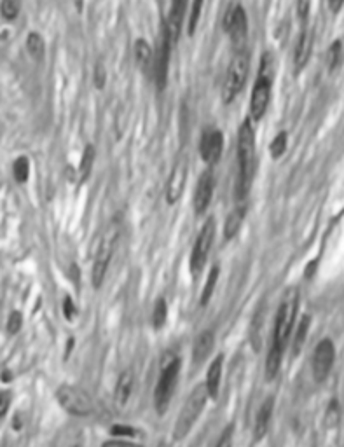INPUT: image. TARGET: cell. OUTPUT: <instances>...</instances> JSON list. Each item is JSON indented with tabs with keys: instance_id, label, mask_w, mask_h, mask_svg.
I'll return each mask as SVG.
<instances>
[{
	"instance_id": "cell-20",
	"label": "cell",
	"mask_w": 344,
	"mask_h": 447,
	"mask_svg": "<svg viewBox=\"0 0 344 447\" xmlns=\"http://www.w3.org/2000/svg\"><path fill=\"white\" fill-rule=\"evenodd\" d=\"M283 351H285V348L271 341L269 353H267V358H266V377L269 381L274 379L278 376V372H280L281 360H283Z\"/></svg>"
},
{
	"instance_id": "cell-18",
	"label": "cell",
	"mask_w": 344,
	"mask_h": 447,
	"mask_svg": "<svg viewBox=\"0 0 344 447\" xmlns=\"http://www.w3.org/2000/svg\"><path fill=\"white\" fill-rule=\"evenodd\" d=\"M222 367H224V356L218 355L213 362L208 367V374H206V392L210 398H215L218 395V390H220V381H222Z\"/></svg>"
},
{
	"instance_id": "cell-4",
	"label": "cell",
	"mask_w": 344,
	"mask_h": 447,
	"mask_svg": "<svg viewBox=\"0 0 344 447\" xmlns=\"http://www.w3.org/2000/svg\"><path fill=\"white\" fill-rule=\"evenodd\" d=\"M297 306H299V294H297V290H292L278 307L273 330V343L287 348V343L292 337L294 325H295Z\"/></svg>"
},
{
	"instance_id": "cell-12",
	"label": "cell",
	"mask_w": 344,
	"mask_h": 447,
	"mask_svg": "<svg viewBox=\"0 0 344 447\" xmlns=\"http://www.w3.org/2000/svg\"><path fill=\"white\" fill-rule=\"evenodd\" d=\"M171 42L168 32L163 28V35H161L159 41V48H157V52L154 54V68H152V74H154V79L157 82L159 88H164L168 79V68H170V52H171Z\"/></svg>"
},
{
	"instance_id": "cell-24",
	"label": "cell",
	"mask_w": 344,
	"mask_h": 447,
	"mask_svg": "<svg viewBox=\"0 0 344 447\" xmlns=\"http://www.w3.org/2000/svg\"><path fill=\"white\" fill-rule=\"evenodd\" d=\"M309 323H311V318L307 316V314H304V316L300 318V322L297 323V329H295V332H294V339H292L294 355H297V353L302 349L304 343H306L307 332H309Z\"/></svg>"
},
{
	"instance_id": "cell-44",
	"label": "cell",
	"mask_w": 344,
	"mask_h": 447,
	"mask_svg": "<svg viewBox=\"0 0 344 447\" xmlns=\"http://www.w3.org/2000/svg\"><path fill=\"white\" fill-rule=\"evenodd\" d=\"M74 447H77V446H74Z\"/></svg>"
},
{
	"instance_id": "cell-11",
	"label": "cell",
	"mask_w": 344,
	"mask_h": 447,
	"mask_svg": "<svg viewBox=\"0 0 344 447\" xmlns=\"http://www.w3.org/2000/svg\"><path fill=\"white\" fill-rule=\"evenodd\" d=\"M224 150V135L220 130L215 128H208L203 133L199 142V154L204 163L213 166L215 163H218V159L222 155Z\"/></svg>"
},
{
	"instance_id": "cell-21",
	"label": "cell",
	"mask_w": 344,
	"mask_h": 447,
	"mask_svg": "<svg viewBox=\"0 0 344 447\" xmlns=\"http://www.w3.org/2000/svg\"><path fill=\"white\" fill-rule=\"evenodd\" d=\"M245 213H246L245 204H238V206L229 213L226 224H224V236H226V240H233V238L238 234L241 224H243Z\"/></svg>"
},
{
	"instance_id": "cell-16",
	"label": "cell",
	"mask_w": 344,
	"mask_h": 447,
	"mask_svg": "<svg viewBox=\"0 0 344 447\" xmlns=\"http://www.w3.org/2000/svg\"><path fill=\"white\" fill-rule=\"evenodd\" d=\"M311 48H313V30L307 26V23H304V28L295 46V54H294V63H295L297 70H302L306 67L311 56Z\"/></svg>"
},
{
	"instance_id": "cell-41",
	"label": "cell",
	"mask_w": 344,
	"mask_h": 447,
	"mask_svg": "<svg viewBox=\"0 0 344 447\" xmlns=\"http://www.w3.org/2000/svg\"><path fill=\"white\" fill-rule=\"evenodd\" d=\"M95 82H97L98 88H101L103 82H105V72H103V68H101L100 65H98L97 70H95Z\"/></svg>"
},
{
	"instance_id": "cell-5",
	"label": "cell",
	"mask_w": 344,
	"mask_h": 447,
	"mask_svg": "<svg viewBox=\"0 0 344 447\" xmlns=\"http://www.w3.org/2000/svg\"><path fill=\"white\" fill-rule=\"evenodd\" d=\"M56 400L72 416H89L97 410L95 398L86 390L72 385H61L56 392Z\"/></svg>"
},
{
	"instance_id": "cell-37",
	"label": "cell",
	"mask_w": 344,
	"mask_h": 447,
	"mask_svg": "<svg viewBox=\"0 0 344 447\" xmlns=\"http://www.w3.org/2000/svg\"><path fill=\"white\" fill-rule=\"evenodd\" d=\"M101 447H144V446L130 442V440H126V439H114V440H107Z\"/></svg>"
},
{
	"instance_id": "cell-27",
	"label": "cell",
	"mask_w": 344,
	"mask_h": 447,
	"mask_svg": "<svg viewBox=\"0 0 344 447\" xmlns=\"http://www.w3.org/2000/svg\"><path fill=\"white\" fill-rule=\"evenodd\" d=\"M218 267H211V271L208 273V278H206V283H204V289L203 292H201V306H206L208 302H210L211 296H213L215 292V287H217V281H218Z\"/></svg>"
},
{
	"instance_id": "cell-39",
	"label": "cell",
	"mask_w": 344,
	"mask_h": 447,
	"mask_svg": "<svg viewBox=\"0 0 344 447\" xmlns=\"http://www.w3.org/2000/svg\"><path fill=\"white\" fill-rule=\"evenodd\" d=\"M11 405V395L9 393H0V418H4L5 412Z\"/></svg>"
},
{
	"instance_id": "cell-29",
	"label": "cell",
	"mask_w": 344,
	"mask_h": 447,
	"mask_svg": "<svg viewBox=\"0 0 344 447\" xmlns=\"http://www.w3.org/2000/svg\"><path fill=\"white\" fill-rule=\"evenodd\" d=\"M12 175H14L16 182L18 184H25L30 177V163L26 157H18L12 164Z\"/></svg>"
},
{
	"instance_id": "cell-23",
	"label": "cell",
	"mask_w": 344,
	"mask_h": 447,
	"mask_svg": "<svg viewBox=\"0 0 344 447\" xmlns=\"http://www.w3.org/2000/svg\"><path fill=\"white\" fill-rule=\"evenodd\" d=\"M131 390H133V374L130 370H124L119 376L117 385H115V402L124 405L128 402V398H130Z\"/></svg>"
},
{
	"instance_id": "cell-22",
	"label": "cell",
	"mask_w": 344,
	"mask_h": 447,
	"mask_svg": "<svg viewBox=\"0 0 344 447\" xmlns=\"http://www.w3.org/2000/svg\"><path fill=\"white\" fill-rule=\"evenodd\" d=\"M135 59H137L138 67L144 72L152 70L154 68V52L148 48V44L144 39H138L135 44Z\"/></svg>"
},
{
	"instance_id": "cell-26",
	"label": "cell",
	"mask_w": 344,
	"mask_h": 447,
	"mask_svg": "<svg viewBox=\"0 0 344 447\" xmlns=\"http://www.w3.org/2000/svg\"><path fill=\"white\" fill-rule=\"evenodd\" d=\"M93 164H95V147L93 145H88L82 152L81 163H79V178L82 182L91 175L93 171Z\"/></svg>"
},
{
	"instance_id": "cell-17",
	"label": "cell",
	"mask_w": 344,
	"mask_h": 447,
	"mask_svg": "<svg viewBox=\"0 0 344 447\" xmlns=\"http://www.w3.org/2000/svg\"><path fill=\"white\" fill-rule=\"evenodd\" d=\"M273 410H274L273 398H266L260 403L255 416V423H253V437H255V440H262L266 437L267 430H269L271 418H273Z\"/></svg>"
},
{
	"instance_id": "cell-19",
	"label": "cell",
	"mask_w": 344,
	"mask_h": 447,
	"mask_svg": "<svg viewBox=\"0 0 344 447\" xmlns=\"http://www.w3.org/2000/svg\"><path fill=\"white\" fill-rule=\"evenodd\" d=\"M213 344H215L213 332H210V330L201 332L199 336L196 337V341H194V348H193L194 362L199 363V362H203L204 358H208V355H210L211 349H213Z\"/></svg>"
},
{
	"instance_id": "cell-40",
	"label": "cell",
	"mask_w": 344,
	"mask_h": 447,
	"mask_svg": "<svg viewBox=\"0 0 344 447\" xmlns=\"http://www.w3.org/2000/svg\"><path fill=\"white\" fill-rule=\"evenodd\" d=\"M327 418H330V425H336L337 423V418H339V410H337V403L332 402L329 407V414H327Z\"/></svg>"
},
{
	"instance_id": "cell-10",
	"label": "cell",
	"mask_w": 344,
	"mask_h": 447,
	"mask_svg": "<svg viewBox=\"0 0 344 447\" xmlns=\"http://www.w3.org/2000/svg\"><path fill=\"white\" fill-rule=\"evenodd\" d=\"M336 358V348L330 339H322L313 353V376L316 381L327 379Z\"/></svg>"
},
{
	"instance_id": "cell-33",
	"label": "cell",
	"mask_w": 344,
	"mask_h": 447,
	"mask_svg": "<svg viewBox=\"0 0 344 447\" xmlns=\"http://www.w3.org/2000/svg\"><path fill=\"white\" fill-rule=\"evenodd\" d=\"M0 14H2L4 19H7V21L16 19L19 14L18 2H16V0H2V4H0Z\"/></svg>"
},
{
	"instance_id": "cell-7",
	"label": "cell",
	"mask_w": 344,
	"mask_h": 447,
	"mask_svg": "<svg viewBox=\"0 0 344 447\" xmlns=\"http://www.w3.org/2000/svg\"><path fill=\"white\" fill-rule=\"evenodd\" d=\"M246 77H248V56L245 51H236L234 58L229 63L226 79H224L222 97L226 103L233 101L240 95L245 82H246Z\"/></svg>"
},
{
	"instance_id": "cell-6",
	"label": "cell",
	"mask_w": 344,
	"mask_h": 447,
	"mask_svg": "<svg viewBox=\"0 0 344 447\" xmlns=\"http://www.w3.org/2000/svg\"><path fill=\"white\" fill-rule=\"evenodd\" d=\"M178 374H180V360L178 358H171L161 370L154 390V405L159 414L166 412L168 405H170L178 383Z\"/></svg>"
},
{
	"instance_id": "cell-28",
	"label": "cell",
	"mask_w": 344,
	"mask_h": 447,
	"mask_svg": "<svg viewBox=\"0 0 344 447\" xmlns=\"http://www.w3.org/2000/svg\"><path fill=\"white\" fill-rule=\"evenodd\" d=\"M168 318V304L164 299H157L154 306V311H152V325L154 329H163L164 323H166Z\"/></svg>"
},
{
	"instance_id": "cell-2",
	"label": "cell",
	"mask_w": 344,
	"mask_h": 447,
	"mask_svg": "<svg viewBox=\"0 0 344 447\" xmlns=\"http://www.w3.org/2000/svg\"><path fill=\"white\" fill-rule=\"evenodd\" d=\"M208 398H210V397H208L204 383L203 385H197L196 388L191 392V395L187 397V400H185L184 405H182L177 421H175L173 439L177 440V442L184 440L185 437H187V433L193 430V426L196 425L197 418L201 416L204 405H206Z\"/></svg>"
},
{
	"instance_id": "cell-30",
	"label": "cell",
	"mask_w": 344,
	"mask_h": 447,
	"mask_svg": "<svg viewBox=\"0 0 344 447\" xmlns=\"http://www.w3.org/2000/svg\"><path fill=\"white\" fill-rule=\"evenodd\" d=\"M201 11H203V0H193V4H191V14L189 19H187V34L194 35L197 28V23H199L201 18Z\"/></svg>"
},
{
	"instance_id": "cell-25",
	"label": "cell",
	"mask_w": 344,
	"mask_h": 447,
	"mask_svg": "<svg viewBox=\"0 0 344 447\" xmlns=\"http://www.w3.org/2000/svg\"><path fill=\"white\" fill-rule=\"evenodd\" d=\"M26 49H28L30 56H34L35 59H42V58H44L46 44H44V39H42V35L37 34V32H32V34H28V37H26Z\"/></svg>"
},
{
	"instance_id": "cell-43",
	"label": "cell",
	"mask_w": 344,
	"mask_h": 447,
	"mask_svg": "<svg viewBox=\"0 0 344 447\" xmlns=\"http://www.w3.org/2000/svg\"><path fill=\"white\" fill-rule=\"evenodd\" d=\"M74 2H75V7L81 11V9H82V2H84V0H74Z\"/></svg>"
},
{
	"instance_id": "cell-14",
	"label": "cell",
	"mask_w": 344,
	"mask_h": 447,
	"mask_svg": "<svg viewBox=\"0 0 344 447\" xmlns=\"http://www.w3.org/2000/svg\"><path fill=\"white\" fill-rule=\"evenodd\" d=\"M185 180H187V163H185V159H178L166 184V201L170 204H175L182 198L185 189Z\"/></svg>"
},
{
	"instance_id": "cell-38",
	"label": "cell",
	"mask_w": 344,
	"mask_h": 447,
	"mask_svg": "<svg viewBox=\"0 0 344 447\" xmlns=\"http://www.w3.org/2000/svg\"><path fill=\"white\" fill-rule=\"evenodd\" d=\"M63 314L67 320H72L75 314V306H74V300L70 297H65L63 299Z\"/></svg>"
},
{
	"instance_id": "cell-36",
	"label": "cell",
	"mask_w": 344,
	"mask_h": 447,
	"mask_svg": "<svg viewBox=\"0 0 344 447\" xmlns=\"http://www.w3.org/2000/svg\"><path fill=\"white\" fill-rule=\"evenodd\" d=\"M233 435H234V428L233 425H229L222 432V435H220V439H218L215 447H233Z\"/></svg>"
},
{
	"instance_id": "cell-35",
	"label": "cell",
	"mask_w": 344,
	"mask_h": 447,
	"mask_svg": "<svg viewBox=\"0 0 344 447\" xmlns=\"http://www.w3.org/2000/svg\"><path fill=\"white\" fill-rule=\"evenodd\" d=\"M23 325V316L21 313L14 311V313L9 314V320H7V332L9 334H16Z\"/></svg>"
},
{
	"instance_id": "cell-42",
	"label": "cell",
	"mask_w": 344,
	"mask_h": 447,
	"mask_svg": "<svg viewBox=\"0 0 344 447\" xmlns=\"http://www.w3.org/2000/svg\"><path fill=\"white\" fill-rule=\"evenodd\" d=\"M343 5H344V0H329V7H330V11H332L334 14L339 12L341 9H343Z\"/></svg>"
},
{
	"instance_id": "cell-8",
	"label": "cell",
	"mask_w": 344,
	"mask_h": 447,
	"mask_svg": "<svg viewBox=\"0 0 344 447\" xmlns=\"http://www.w3.org/2000/svg\"><path fill=\"white\" fill-rule=\"evenodd\" d=\"M271 63L269 58H264L262 65H260V72L259 77H257L255 84H253L252 89V98H250V112H252V117L255 121H260L264 117L267 110V105H269V98H271Z\"/></svg>"
},
{
	"instance_id": "cell-9",
	"label": "cell",
	"mask_w": 344,
	"mask_h": 447,
	"mask_svg": "<svg viewBox=\"0 0 344 447\" xmlns=\"http://www.w3.org/2000/svg\"><path fill=\"white\" fill-rule=\"evenodd\" d=\"M215 238V222L213 218H208L204 222V226L201 227L199 234L196 238V243L193 247V253H191V269L193 273H199L204 267L208 255H210L211 245H213Z\"/></svg>"
},
{
	"instance_id": "cell-13",
	"label": "cell",
	"mask_w": 344,
	"mask_h": 447,
	"mask_svg": "<svg viewBox=\"0 0 344 447\" xmlns=\"http://www.w3.org/2000/svg\"><path fill=\"white\" fill-rule=\"evenodd\" d=\"M227 32L231 35V41L234 44L236 51H245V42L248 37V21L243 7L236 5L233 11L227 14Z\"/></svg>"
},
{
	"instance_id": "cell-1",
	"label": "cell",
	"mask_w": 344,
	"mask_h": 447,
	"mask_svg": "<svg viewBox=\"0 0 344 447\" xmlns=\"http://www.w3.org/2000/svg\"><path fill=\"white\" fill-rule=\"evenodd\" d=\"M255 175V131L250 121H245L238 133V182L236 201L243 204Z\"/></svg>"
},
{
	"instance_id": "cell-31",
	"label": "cell",
	"mask_w": 344,
	"mask_h": 447,
	"mask_svg": "<svg viewBox=\"0 0 344 447\" xmlns=\"http://www.w3.org/2000/svg\"><path fill=\"white\" fill-rule=\"evenodd\" d=\"M287 144H289V137H287L285 131H281V133H278L276 137L273 138L271 145H269L271 155H273L274 159L281 157V155L285 154V150H287Z\"/></svg>"
},
{
	"instance_id": "cell-34",
	"label": "cell",
	"mask_w": 344,
	"mask_h": 447,
	"mask_svg": "<svg viewBox=\"0 0 344 447\" xmlns=\"http://www.w3.org/2000/svg\"><path fill=\"white\" fill-rule=\"evenodd\" d=\"M110 433L117 439H131L137 435V430L130 425H114L110 428Z\"/></svg>"
},
{
	"instance_id": "cell-32",
	"label": "cell",
	"mask_w": 344,
	"mask_h": 447,
	"mask_svg": "<svg viewBox=\"0 0 344 447\" xmlns=\"http://www.w3.org/2000/svg\"><path fill=\"white\" fill-rule=\"evenodd\" d=\"M341 56H343V44H341V41H336L329 48V52H327V67H329L330 72L337 68V65L341 61Z\"/></svg>"
},
{
	"instance_id": "cell-15",
	"label": "cell",
	"mask_w": 344,
	"mask_h": 447,
	"mask_svg": "<svg viewBox=\"0 0 344 447\" xmlns=\"http://www.w3.org/2000/svg\"><path fill=\"white\" fill-rule=\"evenodd\" d=\"M213 189H215V178L211 175V171H204L199 177L196 184V191H194V211L197 215H203L208 210L213 198Z\"/></svg>"
},
{
	"instance_id": "cell-3",
	"label": "cell",
	"mask_w": 344,
	"mask_h": 447,
	"mask_svg": "<svg viewBox=\"0 0 344 447\" xmlns=\"http://www.w3.org/2000/svg\"><path fill=\"white\" fill-rule=\"evenodd\" d=\"M115 241H117V227L114 224L107 227L98 238L97 251L93 257V267H91V283L95 287H101L105 276H107L108 266H110L112 253H114Z\"/></svg>"
}]
</instances>
